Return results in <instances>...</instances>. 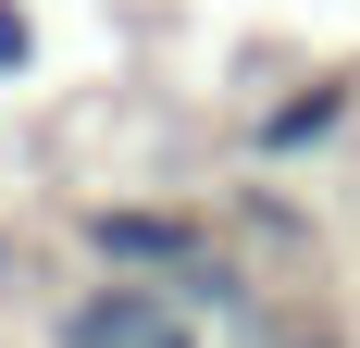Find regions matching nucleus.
<instances>
[{
  "label": "nucleus",
  "mask_w": 360,
  "mask_h": 348,
  "mask_svg": "<svg viewBox=\"0 0 360 348\" xmlns=\"http://www.w3.org/2000/svg\"><path fill=\"white\" fill-rule=\"evenodd\" d=\"M75 249L100 274H124V286H186L224 249V224L212 211H174V199H100V211H75Z\"/></svg>",
  "instance_id": "obj_1"
},
{
  "label": "nucleus",
  "mask_w": 360,
  "mask_h": 348,
  "mask_svg": "<svg viewBox=\"0 0 360 348\" xmlns=\"http://www.w3.org/2000/svg\"><path fill=\"white\" fill-rule=\"evenodd\" d=\"M162 348H212V336H199V323H186V311H174V323H162Z\"/></svg>",
  "instance_id": "obj_7"
},
{
  "label": "nucleus",
  "mask_w": 360,
  "mask_h": 348,
  "mask_svg": "<svg viewBox=\"0 0 360 348\" xmlns=\"http://www.w3.org/2000/svg\"><path fill=\"white\" fill-rule=\"evenodd\" d=\"M37 63V25H25V0H0V75H25Z\"/></svg>",
  "instance_id": "obj_5"
},
{
  "label": "nucleus",
  "mask_w": 360,
  "mask_h": 348,
  "mask_svg": "<svg viewBox=\"0 0 360 348\" xmlns=\"http://www.w3.org/2000/svg\"><path fill=\"white\" fill-rule=\"evenodd\" d=\"M162 323H174V286L100 274L87 299H63V311H50V348H162Z\"/></svg>",
  "instance_id": "obj_3"
},
{
  "label": "nucleus",
  "mask_w": 360,
  "mask_h": 348,
  "mask_svg": "<svg viewBox=\"0 0 360 348\" xmlns=\"http://www.w3.org/2000/svg\"><path fill=\"white\" fill-rule=\"evenodd\" d=\"M348 125H360V75H298V87H274V100L249 112L236 149H249L261 174H286V162H323Z\"/></svg>",
  "instance_id": "obj_2"
},
{
  "label": "nucleus",
  "mask_w": 360,
  "mask_h": 348,
  "mask_svg": "<svg viewBox=\"0 0 360 348\" xmlns=\"http://www.w3.org/2000/svg\"><path fill=\"white\" fill-rule=\"evenodd\" d=\"M261 348H360L348 323H261Z\"/></svg>",
  "instance_id": "obj_6"
},
{
  "label": "nucleus",
  "mask_w": 360,
  "mask_h": 348,
  "mask_svg": "<svg viewBox=\"0 0 360 348\" xmlns=\"http://www.w3.org/2000/svg\"><path fill=\"white\" fill-rule=\"evenodd\" d=\"M236 237L249 249H311V211H298L286 187H249V199H236Z\"/></svg>",
  "instance_id": "obj_4"
}]
</instances>
